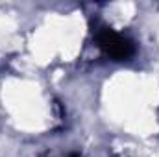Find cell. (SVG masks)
<instances>
[{
	"mask_svg": "<svg viewBox=\"0 0 159 157\" xmlns=\"http://www.w3.org/2000/svg\"><path fill=\"white\" fill-rule=\"evenodd\" d=\"M4 129L24 141H41L67 128V111L44 76L4 70L0 76Z\"/></svg>",
	"mask_w": 159,
	"mask_h": 157,
	"instance_id": "1",
	"label": "cell"
}]
</instances>
